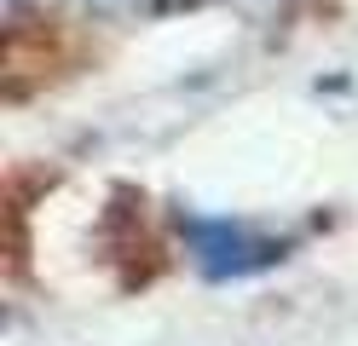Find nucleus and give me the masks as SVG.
<instances>
[{
	"mask_svg": "<svg viewBox=\"0 0 358 346\" xmlns=\"http://www.w3.org/2000/svg\"><path fill=\"white\" fill-rule=\"evenodd\" d=\"M185 237H191V254L196 266L208 277H243L272 260V248H266L249 225H231V219H208V214H191L185 219Z\"/></svg>",
	"mask_w": 358,
	"mask_h": 346,
	"instance_id": "nucleus-1",
	"label": "nucleus"
},
{
	"mask_svg": "<svg viewBox=\"0 0 358 346\" xmlns=\"http://www.w3.org/2000/svg\"><path fill=\"white\" fill-rule=\"evenodd\" d=\"M87 6H127V0H87Z\"/></svg>",
	"mask_w": 358,
	"mask_h": 346,
	"instance_id": "nucleus-2",
	"label": "nucleus"
}]
</instances>
